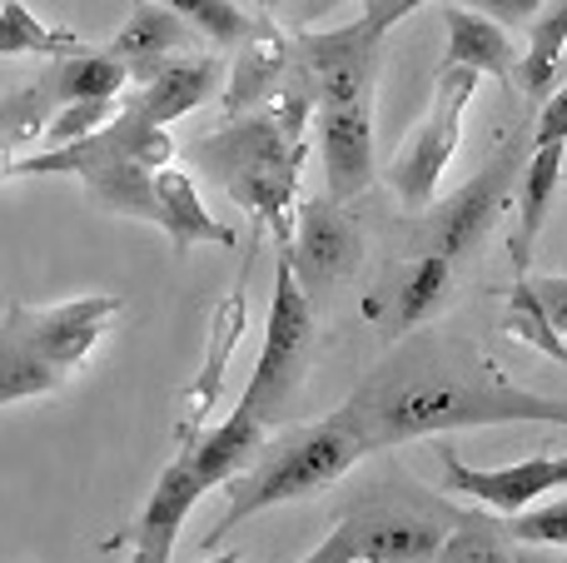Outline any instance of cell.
Returning a JSON list of instances; mask_svg holds the SVG:
<instances>
[{"label": "cell", "mask_w": 567, "mask_h": 563, "mask_svg": "<svg viewBox=\"0 0 567 563\" xmlns=\"http://www.w3.org/2000/svg\"><path fill=\"white\" fill-rule=\"evenodd\" d=\"M518 563H567V559H553L543 549H518Z\"/></svg>", "instance_id": "cell-37"}, {"label": "cell", "mask_w": 567, "mask_h": 563, "mask_svg": "<svg viewBox=\"0 0 567 563\" xmlns=\"http://www.w3.org/2000/svg\"><path fill=\"white\" fill-rule=\"evenodd\" d=\"M209 489L199 484L195 464H189V454H179L175 464H165V474L155 479V489H150L145 509H140L135 529H130V544H135V554L130 563H175V544H179V529H185V519L195 514V504L205 499Z\"/></svg>", "instance_id": "cell-13"}, {"label": "cell", "mask_w": 567, "mask_h": 563, "mask_svg": "<svg viewBox=\"0 0 567 563\" xmlns=\"http://www.w3.org/2000/svg\"><path fill=\"white\" fill-rule=\"evenodd\" d=\"M120 315L115 295H80L65 305H6L0 319V405L55 395Z\"/></svg>", "instance_id": "cell-4"}, {"label": "cell", "mask_w": 567, "mask_h": 563, "mask_svg": "<svg viewBox=\"0 0 567 563\" xmlns=\"http://www.w3.org/2000/svg\"><path fill=\"white\" fill-rule=\"evenodd\" d=\"M513 544L528 549H567V499H553V504H533L528 514H518L508 524Z\"/></svg>", "instance_id": "cell-31"}, {"label": "cell", "mask_w": 567, "mask_h": 563, "mask_svg": "<svg viewBox=\"0 0 567 563\" xmlns=\"http://www.w3.org/2000/svg\"><path fill=\"white\" fill-rule=\"evenodd\" d=\"M413 6H423V0H363V10H359V16H369L373 25H379L383 35H389V30L399 25V20L409 16Z\"/></svg>", "instance_id": "cell-36"}, {"label": "cell", "mask_w": 567, "mask_h": 563, "mask_svg": "<svg viewBox=\"0 0 567 563\" xmlns=\"http://www.w3.org/2000/svg\"><path fill=\"white\" fill-rule=\"evenodd\" d=\"M189 165L229 195L255 229L275 239V249H293V219H299V170H303V140H289L265 110L245 120H229L215 135H199L185 150Z\"/></svg>", "instance_id": "cell-2"}, {"label": "cell", "mask_w": 567, "mask_h": 563, "mask_svg": "<svg viewBox=\"0 0 567 563\" xmlns=\"http://www.w3.org/2000/svg\"><path fill=\"white\" fill-rule=\"evenodd\" d=\"M189 45H195V30H189L185 20L169 16L155 0H140L125 25L115 30L105 55H115L120 65L130 70V80H150L155 70H165L169 60L189 55Z\"/></svg>", "instance_id": "cell-17"}, {"label": "cell", "mask_w": 567, "mask_h": 563, "mask_svg": "<svg viewBox=\"0 0 567 563\" xmlns=\"http://www.w3.org/2000/svg\"><path fill=\"white\" fill-rule=\"evenodd\" d=\"M563 155L567 145H538L528 150V165H523V195H518V235H513V269L528 275V255H533V239L543 235L548 225V205H553V190L563 185Z\"/></svg>", "instance_id": "cell-22"}, {"label": "cell", "mask_w": 567, "mask_h": 563, "mask_svg": "<svg viewBox=\"0 0 567 563\" xmlns=\"http://www.w3.org/2000/svg\"><path fill=\"white\" fill-rule=\"evenodd\" d=\"M175 160V140L165 125L135 120L130 110H120L115 125H105L100 135L80 140L65 150H45V155H20V175H75L85 185L90 205L110 209L125 219H145V225H165V205H159L155 175Z\"/></svg>", "instance_id": "cell-3"}, {"label": "cell", "mask_w": 567, "mask_h": 563, "mask_svg": "<svg viewBox=\"0 0 567 563\" xmlns=\"http://www.w3.org/2000/svg\"><path fill=\"white\" fill-rule=\"evenodd\" d=\"M155 190H159V205H165V235H169V245H175V255H185L189 245H219V249H229L235 245V229L225 225V219H215L209 215V205L199 199V190H195V180L185 175L179 165H165L155 175Z\"/></svg>", "instance_id": "cell-21"}, {"label": "cell", "mask_w": 567, "mask_h": 563, "mask_svg": "<svg viewBox=\"0 0 567 563\" xmlns=\"http://www.w3.org/2000/svg\"><path fill=\"white\" fill-rule=\"evenodd\" d=\"M265 439H269V429L235 405L225 424L205 429V434H199L189 449H179V454H189V464H195V474L205 489H225L229 479H239L259 454H265Z\"/></svg>", "instance_id": "cell-19"}, {"label": "cell", "mask_w": 567, "mask_h": 563, "mask_svg": "<svg viewBox=\"0 0 567 563\" xmlns=\"http://www.w3.org/2000/svg\"><path fill=\"white\" fill-rule=\"evenodd\" d=\"M538 145H567V85H558L538 110V130H533V150Z\"/></svg>", "instance_id": "cell-33"}, {"label": "cell", "mask_w": 567, "mask_h": 563, "mask_svg": "<svg viewBox=\"0 0 567 563\" xmlns=\"http://www.w3.org/2000/svg\"><path fill=\"white\" fill-rule=\"evenodd\" d=\"M0 55H80L75 30H50L25 0H0Z\"/></svg>", "instance_id": "cell-26"}, {"label": "cell", "mask_w": 567, "mask_h": 563, "mask_svg": "<svg viewBox=\"0 0 567 563\" xmlns=\"http://www.w3.org/2000/svg\"><path fill=\"white\" fill-rule=\"evenodd\" d=\"M503 335H513V339H523L528 349H538V355H548V359H558V365H567V339L553 329V319H548V309L538 305V295H533V279L528 275H518L513 279V289H508V305H503Z\"/></svg>", "instance_id": "cell-28"}, {"label": "cell", "mask_w": 567, "mask_h": 563, "mask_svg": "<svg viewBox=\"0 0 567 563\" xmlns=\"http://www.w3.org/2000/svg\"><path fill=\"white\" fill-rule=\"evenodd\" d=\"M309 365H313V299L303 295L289 255L275 249V299H269L265 349H259L255 379H249L239 409L249 419H259L265 429L284 424L293 414L303 379H309Z\"/></svg>", "instance_id": "cell-6"}, {"label": "cell", "mask_w": 567, "mask_h": 563, "mask_svg": "<svg viewBox=\"0 0 567 563\" xmlns=\"http://www.w3.org/2000/svg\"><path fill=\"white\" fill-rule=\"evenodd\" d=\"M50 95H55V110L60 105H75V100H120L130 85V70L120 65L115 55H70L60 60L55 70L45 75Z\"/></svg>", "instance_id": "cell-25"}, {"label": "cell", "mask_w": 567, "mask_h": 563, "mask_svg": "<svg viewBox=\"0 0 567 563\" xmlns=\"http://www.w3.org/2000/svg\"><path fill=\"white\" fill-rule=\"evenodd\" d=\"M443 25H449V55H443V65H463V70L498 75V80L518 75V45H513L508 30L493 25L488 16L463 10L449 0V6H443Z\"/></svg>", "instance_id": "cell-20"}, {"label": "cell", "mask_w": 567, "mask_h": 563, "mask_svg": "<svg viewBox=\"0 0 567 563\" xmlns=\"http://www.w3.org/2000/svg\"><path fill=\"white\" fill-rule=\"evenodd\" d=\"M155 6H165L169 16H179L195 35H205L209 45H245L249 35L259 30V20L249 16L245 6H235V0H155Z\"/></svg>", "instance_id": "cell-29"}, {"label": "cell", "mask_w": 567, "mask_h": 563, "mask_svg": "<svg viewBox=\"0 0 567 563\" xmlns=\"http://www.w3.org/2000/svg\"><path fill=\"white\" fill-rule=\"evenodd\" d=\"M433 563H518V549L508 539V524L493 514H458Z\"/></svg>", "instance_id": "cell-27"}, {"label": "cell", "mask_w": 567, "mask_h": 563, "mask_svg": "<svg viewBox=\"0 0 567 563\" xmlns=\"http://www.w3.org/2000/svg\"><path fill=\"white\" fill-rule=\"evenodd\" d=\"M363 439V449L409 444L419 434H449V429L483 424H563L567 399L533 395V389L503 379L488 359L449 339H419L383 369H373L353 399L339 409Z\"/></svg>", "instance_id": "cell-1"}, {"label": "cell", "mask_w": 567, "mask_h": 563, "mask_svg": "<svg viewBox=\"0 0 567 563\" xmlns=\"http://www.w3.org/2000/svg\"><path fill=\"white\" fill-rule=\"evenodd\" d=\"M363 259V229L359 219L343 205H333L329 195L299 205V219H293V249L289 265L299 275L303 295L313 299V289H329L339 279H349Z\"/></svg>", "instance_id": "cell-10"}, {"label": "cell", "mask_w": 567, "mask_h": 563, "mask_svg": "<svg viewBox=\"0 0 567 563\" xmlns=\"http://www.w3.org/2000/svg\"><path fill=\"white\" fill-rule=\"evenodd\" d=\"M478 70H463V65H443L439 80H433V105L429 120L413 130V140L403 145V155L389 165V185L393 195L403 199V209H429L433 195H439V180L449 170V160L458 155V140H463V110L468 100L478 95Z\"/></svg>", "instance_id": "cell-8"}, {"label": "cell", "mask_w": 567, "mask_h": 563, "mask_svg": "<svg viewBox=\"0 0 567 563\" xmlns=\"http://www.w3.org/2000/svg\"><path fill=\"white\" fill-rule=\"evenodd\" d=\"M523 165H528V145L513 140V145H503L468 185L453 190L429 225V255H443L449 265H458L478 239H488V229L498 225V215L508 209L513 185L523 180Z\"/></svg>", "instance_id": "cell-9"}, {"label": "cell", "mask_w": 567, "mask_h": 563, "mask_svg": "<svg viewBox=\"0 0 567 563\" xmlns=\"http://www.w3.org/2000/svg\"><path fill=\"white\" fill-rule=\"evenodd\" d=\"M453 6L478 10V16H488L493 25L513 30V25H533V16H538L548 0H453Z\"/></svg>", "instance_id": "cell-32"}, {"label": "cell", "mask_w": 567, "mask_h": 563, "mask_svg": "<svg viewBox=\"0 0 567 563\" xmlns=\"http://www.w3.org/2000/svg\"><path fill=\"white\" fill-rule=\"evenodd\" d=\"M353 544H359V563H433L443 549V519L413 514L399 504H373L349 514Z\"/></svg>", "instance_id": "cell-15"}, {"label": "cell", "mask_w": 567, "mask_h": 563, "mask_svg": "<svg viewBox=\"0 0 567 563\" xmlns=\"http://www.w3.org/2000/svg\"><path fill=\"white\" fill-rule=\"evenodd\" d=\"M443 459V484L453 494H468L478 504H488L493 514H528L543 494L567 484V454H538V459H518V464H503V469H473L453 454L449 444H439Z\"/></svg>", "instance_id": "cell-11"}, {"label": "cell", "mask_w": 567, "mask_h": 563, "mask_svg": "<svg viewBox=\"0 0 567 563\" xmlns=\"http://www.w3.org/2000/svg\"><path fill=\"white\" fill-rule=\"evenodd\" d=\"M383 30L369 16H353L339 30H299L289 40V80L309 95L313 115L343 105H373Z\"/></svg>", "instance_id": "cell-7"}, {"label": "cell", "mask_w": 567, "mask_h": 563, "mask_svg": "<svg viewBox=\"0 0 567 563\" xmlns=\"http://www.w3.org/2000/svg\"><path fill=\"white\" fill-rule=\"evenodd\" d=\"M284 80H289V40H284L275 25H265V20H259V30L245 40V45H239L235 70H229L225 115L229 120H245V115H255V110H265Z\"/></svg>", "instance_id": "cell-18"}, {"label": "cell", "mask_w": 567, "mask_h": 563, "mask_svg": "<svg viewBox=\"0 0 567 563\" xmlns=\"http://www.w3.org/2000/svg\"><path fill=\"white\" fill-rule=\"evenodd\" d=\"M533 295H538V305L548 309L553 329L567 339V275H548V279H533Z\"/></svg>", "instance_id": "cell-35"}, {"label": "cell", "mask_w": 567, "mask_h": 563, "mask_svg": "<svg viewBox=\"0 0 567 563\" xmlns=\"http://www.w3.org/2000/svg\"><path fill=\"white\" fill-rule=\"evenodd\" d=\"M449 285H453V265L443 255H429V249H423V255L409 265L403 285H399V299H393V325H389V335L383 339L393 345V339L413 335V329H419L423 319L443 305V299H449Z\"/></svg>", "instance_id": "cell-24"}, {"label": "cell", "mask_w": 567, "mask_h": 563, "mask_svg": "<svg viewBox=\"0 0 567 563\" xmlns=\"http://www.w3.org/2000/svg\"><path fill=\"white\" fill-rule=\"evenodd\" d=\"M299 563H359V544H353L349 519H339V524H333V534L323 539L309 559H299Z\"/></svg>", "instance_id": "cell-34"}, {"label": "cell", "mask_w": 567, "mask_h": 563, "mask_svg": "<svg viewBox=\"0 0 567 563\" xmlns=\"http://www.w3.org/2000/svg\"><path fill=\"white\" fill-rule=\"evenodd\" d=\"M563 55H567V0H548V6L533 16L528 50H523L518 75H513L523 85V95L548 100V85H553V75H558Z\"/></svg>", "instance_id": "cell-23"}, {"label": "cell", "mask_w": 567, "mask_h": 563, "mask_svg": "<svg viewBox=\"0 0 567 563\" xmlns=\"http://www.w3.org/2000/svg\"><path fill=\"white\" fill-rule=\"evenodd\" d=\"M319 155H323V180H329V199L349 205L373 185L379 165H373V105H343V110H319Z\"/></svg>", "instance_id": "cell-14"}, {"label": "cell", "mask_w": 567, "mask_h": 563, "mask_svg": "<svg viewBox=\"0 0 567 563\" xmlns=\"http://www.w3.org/2000/svg\"><path fill=\"white\" fill-rule=\"evenodd\" d=\"M249 329V295H245V275L229 285V295L215 305V315H209V339H205V359H199L195 379H189L185 389V414H179V444H195L199 434H205V424L215 419L219 409V389H225V375H229V359H235L239 339H245Z\"/></svg>", "instance_id": "cell-12"}, {"label": "cell", "mask_w": 567, "mask_h": 563, "mask_svg": "<svg viewBox=\"0 0 567 563\" xmlns=\"http://www.w3.org/2000/svg\"><path fill=\"white\" fill-rule=\"evenodd\" d=\"M120 110H125V95L120 100H75V105H60L45 125V145L50 150H65V145H80V140L100 135L105 125H115Z\"/></svg>", "instance_id": "cell-30"}, {"label": "cell", "mask_w": 567, "mask_h": 563, "mask_svg": "<svg viewBox=\"0 0 567 563\" xmlns=\"http://www.w3.org/2000/svg\"><path fill=\"white\" fill-rule=\"evenodd\" d=\"M219 90V60L215 55H179L150 80H140L135 95H125V110L150 125H175L179 115L199 110Z\"/></svg>", "instance_id": "cell-16"}, {"label": "cell", "mask_w": 567, "mask_h": 563, "mask_svg": "<svg viewBox=\"0 0 567 563\" xmlns=\"http://www.w3.org/2000/svg\"><path fill=\"white\" fill-rule=\"evenodd\" d=\"M363 454H369V449H363V439L353 434V424L343 414H329V419H319V424H303L299 434H289L279 449L259 454L245 474L225 484L229 499H225L219 524L205 534V554H215L219 539H229L239 524H249V519L265 514V509L323 494V489L339 484Z\"/></svg>", "instance_id": "cell-5"}]
</instances>
